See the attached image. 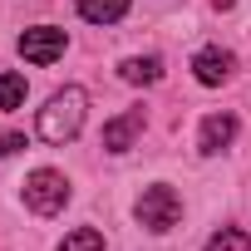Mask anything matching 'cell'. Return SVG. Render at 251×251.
I'll return each instance as SVG.
<instances>
[{
	"instance_id": "277c9868",
	"label": "cell",
	"mask_w": 251,
	"mask_h": 251,
	"mask_svg": "<svg viewBox=\"0 0 251 251\" xmlns=\"http://www.w3.org/2000/svg\"><path fill=\"white\" fill-rule=\"evenodd\" d=\"M64 30H54V25H35V30H25L20 40H15V50L30 59V64H54L59 54H64Z\"/></svg>"
},
{
	"instance_id": "8992f818",
	"label": "cell",
	"mask_w": 251,
	"mask_h": 251,
	"mask_svg": "<svg viewBox=\"0 0 251 251\" xmlns=\"http://www.w3.org/2000/svg\"><path fill=\"white\" fill-rule=\"evenodd\" d=\"M143 123H148V118H143V108H128V113L108 118V123H103V148H108V153H128V148H133V138L143 133Z\"/></svg>"
},
{
	"instance_id": "4fadbf2b",
	"label": "cell",
	"mask_w": 251,
	"mask_h": 251,
	"mask_svg": "<svg viewBox=\"0 0 251 251\" xmlns=\"http://www.w3.org/2000/svg\"><path fill=\"white\" fill-rule=\"evenodd\" d=\"M20 148H25V133H0V158H10Z\"/></svg>"
},
{
	"instance_id": "30bf717a",
	"label": "cell",
	"mask_w": 251,
	"mask_h": 251,
	"mask_svg": "<svg viewBox=\"0 0 251 251\" xmlns=\"http://www.w3.org/2000/svg\"><path fill=\"white\" fill-rule=\"evenodd\" d=\"M25 103V74H15V69H5V74H0V108H20Z\"/></svg>"
},
{
	"instance_id": "6da1fadb",
	"label": "cell",
	"mask_w": 251,
	"mask_h": 251,
	"mask_svg": "<svg viewBox=\"0 0 251 251\" xmlns=\"http://www.w3.org/2000/svg\"><path fill=\"white\" fill-rule=\"evenodd\" d=\"M84 108H89V94H84L79 84L54 89L50 103L40 108V123H35L40 138H45V143H74L79 128H84Z\"/></svg>"
},
{
	"instance_id": "9c48e42d",
	"label": "cell",
	"mask_w": 251,
	"mask_h": 251,
	"mask_svg": "<svg viewBox=\"0 0 251 251\" xmlns=\"http://www.w3.org/2000/svg\"><path fill=\"white\" fill-rule=\"evenodd\" d=\"M79 15L89 25H113V20L128 15V0H79Z\"/></svg>"
},
{
	"instance_id": "7c38bea8",
	"label": "cell",
	"mask_w": 251,
	"mask_h": 251,
	"mask_svg": "<svg viewBox=\"0 0 251 251\" xmlns=\"http://www.w3.org/2000/svg\"><path fill=\"white\" fill-rule=\"evenodd\" d=\"M207 251H251V236H246L241 226H222V231L207 241Z\"/></svg>"
},
{
	"instance_id": "7a4b0ae2",
	"label": "cell",
	"mask_w": 251,
	"mask_h": 251,
	"mask_svg": "<svg viewBox=\"0 0 251 251\" xmlns=\"http://www.w3.org/2000/svg\"><path fill=\"white\" fill-rule=\"evenodd\" d=\"M25 207H30L35 217L64 212V207H69V177L54 173V168H35V173L25 177Z\"/></svg>"
},
{
	"instance_id": "3957f363",
	"label": "cell",
	"mask_w": 251,
	"mask_h": 251,
	"mask_svg": "<svg viewBox=\"0 0 251 251\" xmlns=\"http://www.w3.org/2000/svg\"><path fill=\"white\" fill-rule=\"evenodd\" d=\"M138 222L148 226V231H173L177 226V217H182V197L168 187V182H153L143 197H138Z\"/></svg>"
},
{
	"instance_id": "5b68a950",
	"label": "cell",
	"mask_w": 251,
	"mask_h": 251,
	"mask_svg": "<svg viewBox=\"0 0 251 251\" xmlns=\"http://www.w3.org/2000/svg\"><path fill=\"white\" fill-rule=\"evenodd\" d=\"M231 69H236V54H231V50L207 45V50H197V54H192V74H197V84H207V89L226 84V79H231Z\"/></svg>"
},
{
	"instance_id": "ba28073f",
	"label": "cell",
	"mask_w": 251,
	"mask_h": 251,
	"mask_svg": "<svg viewBox=\"0 0 251 251\" xmlns=\"http://www.w3.org/2000/svg\"><path fill=\"white\" fill-rule=\"evenodd\" d=\"M118 74H123V84H158L163 79V59L158 54H133V59L118 64Z\"/></svg>"
},
{
	"instance_id": "8fae6325",
	"label": "cell",
	"mask_w": 251,
	"mask_h": 251,
	"mask_svg": "<svg viewBox=\"0 0 251 251\" xmlns=\"http://www.w3.org/2000/svg\"><path fill=\"white\" fill-rule=\"evenodd\" d=\"M59 251H103V236H99L94 226H74V231L59 241Z\"/></svg>"
},
{
	"instance_id": "52a82bcc",
	"label": "cell",
	"mask_w": 251,
	"mask_h": 251,
	"mask_svg": "<svg viewBox=\"0 0 251 251\" xmlns=\"http://www.w3.org/2000/svg\"><path fill=\"white\" fill-rule=\"evenodd\" d=\"M231 138H236V118H231V113H207V118H202V133H197V153L212 158V153H222Z\"/></svg>"
}]
</instances>
